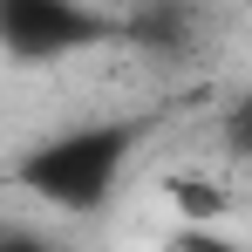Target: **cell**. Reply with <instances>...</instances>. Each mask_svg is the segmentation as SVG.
Masks as SVG:
<instances>
[{"label": "cell", "mask_w": 252, "mask_h": 252, "mask_svg": "<svg viewBox=\"0 0 252 252\" xmlns=\"http://www.w3.org/2000/svg\"><path fill=\"white\" fill-rule=\"evenodd\" d=\"M116 150H123V136L116 129H82V136H62L48 157L28 164V184L48 191L55 205H95L102 191H109V177H116Z\"/></svg>", "instance_id": "6da1fadb"}, {"label": "cell", "mask_w": 252, "mask_h": 252, "mask_svg": "<svg viewBox=\"0 0 252 252\" xmlns=\"http://www.w3.org/2000/svg\"><path fill=\"white\" fill-rule=\"evenodd\" d=\"M0 28L14 55H48V48H75L95 34V21L75 0H0Z\"/></svg>", "instance_id": "7a4b0ae2"}, {"label": "cell", "mask_w": 252, "mask_h": 252, "mask_svg": "<svg viewBox=\"0 0 252 252\" xmlns=\"http://www.w3.org/2000/svg\"><path fill=\"white\" fill-rule=\"evenodd\" d=\"M225 136H232V150H239V157H252V95H246V102H232Z\"/></svg>", "instance_id": "3957f363"}, {"label": "cell", "mask_w": 252, "mask_h": 252, "mask_svg": "<svg viewBox=\"0 0 252 252\" xmlns=\"http://www.w3.org/2000/svg\"><path fill=\"white\" fill-rule=\"evenodd\" d=\"M7 252H55V246H41V239H28V232H7Z\"/></svg>", "instance_id": "277c9868"}]
</instances>
